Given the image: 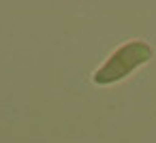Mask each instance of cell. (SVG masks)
<instances>
[{
	"label": "cell",
	"mask_w": 156,
	"mask_h": 143,
	"mask_svg": "<svg viewBox=\"0 0 156 143\" xmlns=\"http://www.w3.org/2000/svg\"><path fill=\"white\" fill-rule=\"evenodd\" d=\"M154 56V49L145 41H128L120 45L92 75V81L96 85H113L122 79H126L133 71L147 64Z\"/></svg>",
	"instance_id": "cell-1"
}]
</instances>
